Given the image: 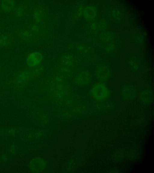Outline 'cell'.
<instances>
[{"mask_svg": "<svg viewBox=\"0 0 154 173\" xmlns=\"http://www.w3.org/2000/svg\"><path fill=\"white\" fill-rule=\"evenodd\" d=\"M91 94L93 98L97 100L102 101L109 96V92L107 87L101 83H96L94 85L91 90Z\"/></svg>", "mask_w": 154, "mask_h": 173, "instance_id": "obj_1", "label": "cell"}, {"mask_svg": "<svg viewBox=\"0 0 154 173\" xmlns=\"http://www.w3.org/2000/svg\"><path fill=\"white\" fill-rule=\"evenodd\" d=\"M120 96L122 98L126 101H131L136 98L138 91L136 87L131 84L124 85L120 90Z\"/></svg>", "mask_w": 154, "mask_h": 173, "instance_id": "obj_2", "label": "cell"}, {"mask_svg": "<svg viewBox=\"0 0 154 173\" xmlns=\"http://www.w3.org/2000/svg\"><path fill=\"white\" fill-rule=\"evenodd\" d=\"M92 80V75L90 72L88 71H82L75 76L74 81L77 85L79 86H84L88 84Z\"/></svg>", "mask_w": 154, "mask_h": 173, "instance_id": "obj_3", "label": "cell"}, {"mask_svg": "<svg viewBox=\"0 0 154 173\" xmlns=\"http://www.w3.org/2000/svg\"><path fill=\"white\" fill-rule=\"evenodd\" d=\"M42 60L43 56L40 53L34 52L28 56L26 63L29 67L33 68L39 66Z\"/></svg>", "mask_w": 154, "mask_h": 173, "instance_id": "obj_4", "label": "cell"}, {"mask_svg": "<svg viewBox=\"0 0 154 173\" xmlns=\"http://www.w3.org/2000/svg\"><path fill=\"white\" fill-rule=\"evenodd\" d=\"M96 75L100 81L107 80L111 76V72L110 69L107 66L101 65L98 66L96 71Z\"/></svg>", "mask_w": 154, "mask_h": 173, "instance_id": "obj_5", "label": "cell"}, {"mask_svg": "<svg viewBox=\"0 0 154 173\" xmlns=\"http://www.w3.org/2000/svg\"><path fill=\"white\" fill-rule=\"evenodd\" d=\"M139 99L142 103L147 105L151 103L153 99V93L149 88H146L142 90L139 95Z\"/></svg>", "mask_w": 154, "mask_h": 173, "instance_id": "obj_6", "label": "cell"}, {"mask_svg": "<svg viewBox=\"0 0 154 173\" xmlns=\"http://www.w3.org/2000/svg\"><path fill=\"white\" fill-rule=\"evenodd\" d=\"M128 65L131 69L134 71L140 72L142 69L141 62L137 56L131 55L128 58Z\"/></svg>", "mask_w": 154, "mask_h": 173, "instance_id": "obj_7", "label": "cell"}, {"mask_svg": "<svg viewBox=\"0 0 154 173\" xmlns=\"http://www.w3.org/2000/svg\"><path fill=\"white\" fill-rule=\"evenodd\" d=\"M17 34L22 40L27 42L32 41L34 38V33L29 29L19 30Z\"/></svg>", "mask_w": 154, "mask_h": 173, "instance_id": "obj_8", "label": "cell"}, {"mask_svg": "<svg viewBox=\"0 0 154 173\" xmlns=\"http://www.w3.org/2000/svg\"><path fill=\"white\" fill-rule=\"evenodd\" d=\"M12 35L7 33L0 34V48L10 46L12 43Z\"/></svg>", "mask_w": 154, "mask_h": 173, "instance_id": "obj_9", "label": "cell"}, {"mask_svg": "<svg viewBox=\"0 0 154 173\" xmlns=\"http://www.w3.org/2000/svg\"><path fill=\"white\" fill-rule=\"evenodd\" d=\"M15 5L14 0H4L1 2L0 7L3 11L7 13L11 12L14 9Z\"/></svg>", "mask_w": 154, "mask_h": 173, "instance_id": "obj_10", "label": "cell"}, {"mask_svg": "<svg viewBox=\"0 0 154 173\" xmlns=\"http://www.w3.org/2000/svg\"><path fill=\"white\" fill-rule=\"evenodd\" d=\"M84 17L89 20H91L94 18L97 14L96 9L91 6H88L85 8L83 12Z\"/></svg>", "mask_w": 154, "mask_h": 173, "instance_id": "obj_11", "label": "cell"}, {"mask_svg": "<svg viewBox=\"0 0 154 173\" xmlns=\"http://www.w3.org/2000/svg\"><path fill=\"white\" fill-rule=\"evenodd\" d=\"M74 61L73 56L70 54H67L62 57L61 62L63 66L69 67L73 64Z\"/></svg>", "mask_w": 154, "mask_h": 173, "instance_id": "obj_12", "label": "cell"}, {"mask_svg": "<svg viewBox=\"0 0 154 173\" xmlns=\"http://www.w3.org/2000/svg\"><path fill=\"white\" fill-rule=\"evenodd\" d=\"M34 17L37 22H42L45 19V14L44 10L41 8L35 9L33 13Z\"/></svg>", "mask_w": 154, "mask_h": 173, "instance_id": "obj_13", "label": "cell"}, {"mask_svg": "<svg viewBox=\"0 0 154 173\" xmlns=\"http://www.w3.org/2000/svg\"><path fill=\"white\" fill-rule=\"evenodd\" d=\"M59 74L63 78L68 77L71 74V71L69 67L62 66L59 69Z\"/></svg>", "mask_w": 154, "mask_h": 173, "instance_id": "obj_14", "label": "cell"}, {"mask_svg": "<svg viewBox=\"0 0 154 173\" xmlns=\"http://www.w3.org/2000/svg\"><path fill=\"white\" fill-rule=\"evenodd\" d=\"M24 8L22 6H19L17 7L14 10V14L16 16L20 17H22L24 14Z\"/></svg>", "mask_w": 154, "mask_h": 173, "instance_id": "obj_15", "label": "cell"}, {"mask_svg": "<svg viewBox=\"0 0 154 173\" xmlns=\"http://www.w3.org/2000/svg\"><path fill=\"white\" fill-rule=\"evenodd\" d=\"M102 39L105 41H109L112 38V34L109 32H106L103 33L101 36Z\"/></svg>", "mask_w": 154, "mask_h": 173, "instance_id": "obj_16", "label": "cell"}, {"mask_svg": "<svg viewBox=\"0 0 154 173\" xmlns=\"http://www.w3.org/2000/svg\"><path fill=\"white\" fill-rule=\"evenodd\" d=\"M107 26V24L104 21H101L98 24L97 27L100 29H104Z\"/></svg>", "mask_w": 154, "mask_h": 173, "instance_id": "obj_17", "label": "cell"}, {"mask_svg": "<svg viewBox=\"0 0 154 173\" xmlns=\"http://www.w3.org/2000/svg\"><path fill=\"white\" fill-rule=\"evenodd\" d=\"M112 15L113 16L116 18H119L121 15V13L117 10H114L113 11Z\"/></svg>", "mask_w": 154, "mask_h": 173, "instance_id": "obj_18", "label": "cell"}, {"mask_svg": "<svg viewBox=\"0 0 154 173\" xmlns=\"http://www.w3.org/2000/svg\"><path fill=\"white\" fill-rule=\"evenodd\" d=\"M15 130L13 128L10 129L8 131V133L11 134H14L15 132Z\"/></svg>", "mask_w": 154, "mask_h": 173, "instance_id": "obj_19", "label": "cell"}, {"mask_svg": "<svg viewBox=\"0 0 154 173\" xmlns=\"http://www.w3.org/2000/svg\"><path fill=\"white\" fill-rule=\"evenodd\" d=\"M114 47L113 45H110L107 48V50L108 51H111L113 49Z\"/></svg>", "mask_w": 154, "mask_h": 173, "instance_id": "obj_20", "label": "cell"}, {"mask_svg": "<svg viewBox=\"0 0 154 173\" xmlns=\"http://www.w3.org/2000/svg\"><path fill=\"white\" fill-rule=\"evenodd\" d=\"M15 150V147L14 146H12L11 148H10V151L11 153H13L14 152Z\"/></svg>", "mask_w": 154, "mask_h": 173, "instance_id": "obj_21", "label": "cell"}, {"mask_svg": "<svg viewBox=\"0 0 154 173\" xmlns=\"http://www.w3.org/2000/svg\"></svg>", "mask_w": 154, "mask_h": 173, "instance_id": "obj_22", "label": "cell"}]
</instances>
